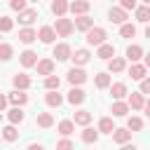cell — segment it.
I'll list each match as a JSON object with an SVG mask.
<instances>
[{"mask_svg":"<svg viewBox=\"0 0 150 150\" xmlns=\"http://www.w3.org/2000/svg\"><path fill=\"white\" fill-rule=\"evenodd\" d=\"M26 2H28V0H9V7H12L14 12H21V9H26Z\"/></svg>","mask_w":150,"mask_h":150,"instance_id":"cell-41","label":"cell"},{"mask_svg":"<svg viewBox=\"0 0 150 150\" xmlns=\"http://www.w3.org/2000/svg\"><path fill=\"white\" fill-rule=\"evenodd\" d=\"M16 136H19V131H16L14 124H7V127L2 129V138H5V141H16Z\"/></svg>","mask_w":150,"mask_h":150,"instance_id":"cell-37","label":"cell"},{"mask_svg":"<svg viewBox=\"0 0 150 150\" xmlns=\"http://www.w3.org/2000/svg\"><path fill=\"white\" fill-rule=\"evenodd\" d=\"M145 70H148V68H145L143 63L134 61L131 68H129V75H131V80H143V77H145Z\"/></svg>","mask_w":150,"mask_h":150,"instance_id":"cell-20","label":"cell"},{"mask_svg":"<svg viewBox=\"0 0 150 150\" xmlns=\"http://www.w3.org/2000/svg\"><path fill=\"white\" fill-rule=\"evenodd\" d=\"M87 33V45H91V47H98L101 42H105V38H108V33H105V28H98V26H91L89 30H84Z\"/></svg>","mask_w":150,"mask_h":150,"instance_id":"cell-1","label":"cell"},{"mask_svg":"<svg viewBox=\"0 0 150 150\" xmlns=\"http://www.w3.org/2000/svg\"><path fill=\"white\" fill-rule=\"evenodd\" d=\"M129 138H131V129H129V127H127V129H112V141H115V143L124 145Z\"/></svg>","mask_w":150,"mask_h":150,"instance_id":"cell-18","label":"cell"},{"mask_svg":"<svg viewBox=\"0 0 150 150\" xmlns=\"http://www.w3.org/2000/svg\"><path fill=\"white\" fill-rule=\"evenodd\" d=\"M108 19H110L112 23H124V21H127V9H122V7H110Z\"/></svg>","mask_w":150,"mask_h":150,"instance_id":"cell-10","label":"cell"},{"mask_svg":"<svg viewBox=\"0 0 150 150\" xmlns=\"http://www.w3.org/2000/svg\"><path fill=\"white\" fill-rule=\"evenodd\" d=\"M141 110H145V115H148V117H150V101H145V103H143V108H141Z\"/></svg>","mask_w":150,"mask_h":150,"instance_id":"cell-46","label":"cell"},{"mask_svg":"<svg viewBox=\"0 0 150 150\" xmlns=\"http://www.w3.org/2000/svg\"><path fill=\"white\" fill-rule=\"evenodd\" d=\"M68 9H70L75 16H80V14H87V12H89V2H87V0H73V2L68 5Z\"/></svg>","mask_w":150,"mask_h":150,"instance_id":"cell-14","label":"cell"},{"mask_svg":"<svg viewBox=\"0 0 150 150\" xmlns=\"http://www.w3.org/2000/svg\"><path fill=\"white\" fill-rule=\"evenodd\" d=\"M59 87H61V80H59L54 73L45 77V89H59Z\"/></svg>","mask_w":150,"mask_h":150,"instance_id":"cell-38","label":"cell"},{"mask_svg":"<svg viewBox=\"0 0 150 150\" xmlns=\"http://www.w3.org/2000/svg\"><path fill=\"white\" fill-rule=\"evenodd\" d=\"M127 68V61L122 59V56H112V59H108V70L110 73H122Z\"/></svg>","mask_w":150,"mask_h":150,"instance_id":"cell-17","label":"cell"},{"mask_svg":"<svg viewBox=\"0 0 150 150\" xmlns=\"http://www.w3.org/2000/svg\"><path fill=\"white\" fill-rule=\"evenodd\" d=\"M7 103H9V101H7V96H2V94H0V112L5 110V105H7Z\"/></svg>","mask_w":150,"mask_h":150,"instance_id":"cell-45","label":"cell"},{"mask_svg":"<svg viewBox=\"0 0 150 150\" xmlns=\"http://www.w3.org/2000/svg\"><path fill=\"white\" fill-rule=\"evenodd\" d=\"M70 59H73V63H75V66H84V63H89L91 54H89L87 49H75V52L70 54Z\"/></svg>","mask_w":150,"mask_h":150,"instance_id":"cell-12","label":"cell"},{"mask_svg":"<svg viewBox=\"0 0 150 150\" xmlns=\"http://www.w3.org/2000/svg\"><path fill=\"white\" fill-rule=\"evenodd\" d=\"M120 7H122V9H127V12H129V9H136V7H138V5H136V0H120Z\"/></svg>","mask_w":150,"mask_h":150,"instance_id":"cell-42","label":"cell"},{"mask_svg":"<svg viewBox=\"0 0 150 150\" xmlns=\"http://www.w3.org/2000/svg\"><path fill=\"white\" fill-rule=\"evenodd\" d=\"M35 19H38V9H21L19 12V23H23V26H30Z\"/></svg>","mask_w":150,"mask_h":150,"instance_id":"cell-15","label":"cell"},{"mask_svg":"<svg viewBox=\"0 0 150 150\" xmlns=\"http://www.w3.org/2000/svg\"><path fill=\"white\" fill-rule=\"evenodd\" d=\"M35 68H38V75H52L54 73V61L52 59H40L38 63H35Z\"/></svg>","mask_w":150,"mask_h":150,"instance_id":"cell-7","label":"cell"},{"mask_svg":"<svg viewBox=\"0 0 150 150\" xmlns=\"http://www.w3.org/2000/svg\"><path fill=\"white\" fill-rule=\"evenodd\" d=\"M52 12H54L56 16H63V14L68 12V0H54V2H52Z\"/></svg>","mask_w":150,"mask_h":150,"instance_id":"cell-31","label":"cell"},{"mask_svg":"<svg viewBox=\"0 0 150 150\" xmlns=\"http://www.w3.org/2000/svg\"><path fill=\"white\" fill-rule=\"evenodd\" d=\"M14 28V21L9 16H0V33H9Z\"/></svg>","mask_w":150,"mask_h":150,"instance_id":"cell-39","label":"cell"},{"mask_svg":"<svg viewBox=\"0 0 150 150\" xmlns=\"http://www.w3.org/2000/svg\"><path fill=\"white\" fill-rule=\"evenodd\" d=\"M19 40H21L23 45H30V42H35V40H38V30H33V28H28V26H26V28H21V30H19Z\"/></svg>","mask_w":150,"mask_h":150,"instance_id":"cell-16","label":"cell"},{"mask_svg":"<svg viewBox=\"0 0 150 150\" xmlns=\"http://www.w3.org/2000/svg\"><path fill=\"white\" fill-rule=\"evenodd\" d=\"M30 2H40V0H30Z\"/></svg>","mask_w":150,"mask_h":150,"instance_id":"cell-51","label":"cell"},{"mask_svg":"<svg viewBox=\"0 0 150 150\" xmlns=\"http://www.w3.org/2000/svg\"><path fill=\"white\" fill-rule=\"evenodd\" d=\"M145 38L150 40V23H148V28H145Z\"/></svg>","mask_w":150,"mask_h":150,"instance_id":"cell-49","label":"cell"},{"mask_svg":"<svg viewBox=\"0 0 150 150\" xmlns=\"http://www.w3.org/2000/svg\"><path fill=\"white\" fill-rule=\"evenodd\" d=\"M7 101H9L12 105H26V103H28V94H23V89H14V91L7 96Z\"/></svg>","mask_w":150,"mask_h":150,"instance_id":"cell-9","label":"cell"},{"mask_svg":"<svg viewBox=\"0 0 150 150\" xmlns=\"http://www.w3.org/2000/svg\"><path fill=\"white\" fill-rule=\"evenodd\" d=\"M110 94H112V98H124L127 96V84L124 82H115L110 87Z\"/></svg>","mask_w":150,"mask_h":150,"instance_id":"cell-27","label":"cell"},{"mask_svg":"<svg viewBox=\"0 0 150 150\" xmlns=\"http://www.w3.org/2000/svg\"><path fill=\"white\" fill-rule=\"evenodd\" d=\"M143 66L150 68V54H143Z\"/></svg>","mask_w":150,"mask_h":150,"instance_id":"cell-47","label":"cell"},{"mask_svg":"<svg viewBox=\"0 0 150 150\" xmlns=\"http://www.w3.org/2000/svg\"><path fill=\"white\" fill-rule=\"evenodd\" d=\"M7 117H9V122H12V124H21L26 115H23V110H21V105H14V108H12L9 112H7Z\"/></svg>","mask_w":150,"mask_h":150,"instance_id":"cell-23","label":"cell"},{"mask_svg":"<svg viewBox=\"0 0 150 150\" xmlns=\"http://www.w3.org/2000/svg\"><path fill=\"white\" fill-rule=\"evenodd\" d=\"M94 84H96L98 89H108V87H110V75H108V73H98V75L94 77Z\"/></svg>","mask_w":150,"mask_h":150,"instance_id":"cell-32","label":"cell"},{"mask_svg":"<svg viewBox=\"0 0 150 150\" xmlns=\"http://www.w3.org/2000/svg\"><path fill=\"white\" fill-rule=\"evenodd\" d=\"M143 103H145V98H143V94H141V91H134V94L129 96V108L141 110V108H143Z\"/></svg>","mask_w":150,"mask_h":150,"instance_id":"cell-25","label":"cell"},{"mask_svg":"<svg viewBox=\"0 0 150 150\" xmlns=\"http://www.w3.org/2000/svg\"><path fill=\"white\" fill-rule=\"evenodd\" d=\"M73 23H75V28H77V30H89V28L94 26V19H89L87 14H80Z\"/></svg>","mask_w":150,"mask_h":150,"instance_id":"cell-21","label":"cell"},{"mask_svg":"<svg viewBox=\"0 0 150 150\" xmlns=\"http://www.w3.org/2000/svg\"><path fill=\"white\" fill-rule=\"evenodd\" d=\"M84 98H87V94H84V91H82L77 84H75V87L68 91V103H73V105H80Z\"/></svg>","mask_w":150,"mask_h":150,"instance_id":"cell-13","label":"cell"},{"mask_svg":"<svg viewBox=\"0 0 150 150\" xmlns=\"http://www.w3.org/2000/svg\"><path fill=\"white\" fill-rule=\"evenodd\" d=\"M143 2H145V5H150V0H143Z\"/></svg>","mask_w":150,"mask_h":150,"instance_id":"cell-50","label":"cell"},{"mask_svg":"<svg viewBox=\"0 0 150 150\" xmlns=\"http://www.w3.org/2000/svg\"><path fill=\"white\" fill-rule=\"evenodd\" d=\"M38 38H40V42L52 45V42H54V38H56V30H54L52 26H42V28L38 30Z\"/></svg>","mask_w":150,"mask_h":150,"instance_id":"cell-4","label":"cell"},{"mask_svg":"<svg viewBox=\"0 0 150 150\" xmlns=\"http://www.w3.org/2000/svg\"><path fill=\"white\" fill-rule=\"evenodd\" d=\"M12 82H14V87H16V89H28V87H30V77H28V75H23V73L14 75V80H12Z\"/></svg>","mask_w":150,"mask_h":150,"instance_id":"cell-26","label":"cell"},{"mask_svg":"<svg viewBox=\"0 0 150 150\" xmlns=\"http://www.w3.org/2000/svg\"><path fill=\"white\" fill-rule=\"evenodd\" d=\"M19 59H21V66H23V68H33V66L38 63V54H35L33 49L21 52V54H19Z\"/></svg>","mask_w":150,"mask_h":150,"instance_id":"cell-6","label":"cell"},{"mask_svg":"<svg viewBox=\"0 0 150 150\" xmlns=\"http://www.w3.org/2000/svg\"><path fill=\"white\" fill-rule=\"evenodd\" d=\"M127 59L134 63V61H141L143 59V47L141 45H129L127 47Z\"/></svg>","mask_w":150,"mask_h":150,"instance_id":"cell-19","label":"cell"},{"mask_svg":"<svg viewBox=\"0 0 150 150\" xmlns=\"http://www.w3.org/2000/svg\"><path fill=\"white\" fill-rule=\"evenodd\" d=\"M35 122H38V127H42V129H49V127L54 124V117H52V112H40Z\"/></svg>","mask_w":150,"mask_h":150,"instance_id":"cell-29","label":"cell"},{"mask_svg":"<svg viewBox=\"0 0 150 150\" xmlns=\"http://www.w3.org/2000/svg\"><path fill=\"white\" fill-rule=\"evenodd\" d=\"M120 35H122V38H134V35H136V26H134V23H127V21L120 23Z\"/></svg>","mask_w":150,"mask_h":150,"instance_id":"cell-34","label":"cell"},{"mask_svg":"<svg viewBox=\"0 0 150 150\" xmlns=\"http://www.w3.org/2000/svg\"><path fill=\"white\" fill-rule=\"evenodd\" d=\"M12 54H14V47L7 42H0V61H9Z\"/></svg>","mask_w":150,"mask_h":150,"instance_id":"cell-35","label":"cell"},{"mask_svg":"<svg viewBox=\"0 0 150 150\" xmlns=\"http://www.w3.org/2000/svg\"><path fill=\"white\" fill-rule=\"evenodd\" d=\"M73 122L84 127V124H89V122H91V112H89V110H77V112H75V117H73Z\"/></svg>","mask_w":150,"mask_h":150,"instance_id":"cell-28","label":"cell"},{"mask_svg":"<svg viewBox=\"0 0 150 150\" xmlns=\"http://www.w3.org/2000/svg\"><path fill=\"white\" fill-rule=\"evenodd\" d=\"M70 54H73V49H70V45H66V42H61V45L54 47V56H56V61H68Z\"/></svg>","mask_w":150,"mask_h":150,"instance_id":"cell-5","label":"cell"},{"mask_svg":"<svg viewBox=\"0 0 150 150\" xmlns=\"http://www.w3.org/2000/svg\"><path fill=\"white\" fill-rule=\"evenodd\" d=\"M73 129H75V122H73V120H63V122H59V134H61V136H70Z\"/></svg>","mask_w":150,"mask_h":150,"instance_id":"cell-33","label":"cell"},{"mask_svg":"<svg viewBox=\"0 0 150 150\" xmlns=\"http://www.w3.org/2000/svg\"><path fill=\"white\" fill-rule=\"evenodd\" d=\"M112 129H115V124H112L110 117H103V120L98 122V131H101V134H112Z\"/></svg>","mask_w":150,"mask_h":150,"instance_id":"cell-36","label":"cell"},{"mask_svg":"<svg viewBox=\"0 0 150 150\" xmlns=\"http://www.w3.org/2000/svg\"><path fill=\"white\" fill-rule=\"evenodd\" d=\"M84 80H87V73H84L82 68H70V70H68V82H70L73 87H75V84H82Z\"/></svg>","mask_w":150,"mask_h":150,"instance_id":"cell-8","label":"cell"},{"mask_svg":"<svg viewBox=\"0 0 150 150\" xmlns=\"http://www.w3.org/2000/svg\"><path fill=\"white\" fill-rule=\"evenodd\" d=\"M45 103H47L49 108H59V105L63 103V96L59 94V89H47V94H45Z\"/></svg>","mask_w":150,"mask_h":150,"instance_id":"cell-3","label":"cell"},{"mask_svg":"<svg viewBox=\"0 0 150 150\" xmlns=\"http://www.w3.org/2000/svg\"><path fill=\"white\" fill-rule=\"evenodd\" d=\"M54 30H56V35H61V38H68L73 30H75V23L70 21V19H63V16H56V23H54Z\"/></svg>","mask_w":150,"mask_h":150,"instance_id":"cell-2","label":"cell"},{"mask_svg":"<svg viewBox=\"0 0 150 150\" xmlns=\"http://www.w3.org/2000/svg\"><path fill=\"white\" fill-rule=\"evenodd\" d=\"M136 21H141V23H148L150 21V5L136 7Z\"/></svg>","mask_w":150,"mask_h":150,"instance_id":"cell-30","label":"cell"},{"mask_svg":"<svg viewBox=\"0 0 150 150\" xmlns=\"http://www.w3.org/2000/svg\"><path fill=\"white\" fill-rule=\"evenodd\" d=\"M40 148H42L40 143H30V145H28V150H40Z\"/></svg>","mask_w":150,"mask_h":150,"instance_id":"cell-48","label":"cell"},{"mask_svg":"<svg viewBox=\"0 0 150 150\" xmlns=\"http://www.w3.org/2000/svg\"><path fill=\"white\" fill-rule=\"evenodd\" d=\"M96 56H98V59H103V61H108V59H112V56H115V47H112V45H108V42H101V45H98V49H96Z\"/></svg>","mask_w":150,"mask_h":150,"instance_id":"cell-11","label":"cell"},{"mask_svg":"<svg viewBox=\"0 0 150 150\" xmlns=\"http://www.w3.org/2000/svg\"><path fill=\"white\" fill-rule=\"evenodd\" d=\"M80 138H82V143H96V141H98V131L84 124V131H82V136H80Z\"/></svg>","mask_w":150,"mask_h":150,"instance_id":"cell-24","label":"cell"},{"mask_svg":"<svg viewBox=\"0 0 150 150\" xmlns=\"http://www.w3.org/2000/svg\"><path fill=\"white\" fill-rule=\"evenodd\" d=\"M127 127H129L131 131H141V129H143V120H141V117H129Z\"/></svg>","mask_w":150,"mask_h":150,"instance_id":"cell-40","label":"cell"},{"mask_svg":"<svg viewBox=\"0 0 150 150\" xmlns=\"http://www.w3.org/2000/svg\"><path fill=\"white\" fill-rule=\"evenodd\" d=\"M110 112H112V117H124V115L129 112V103H122V101L117 98V101L112 103V110H110Z\"/></svg>","mask_w":150,"mask_h":150,"instance_id":"cell-22","label":"cell"},{"mask_svg":"<svg viewBox=\"0 0 150 150\" xmlns=\"http://www.w3.org/2000/svg\"><path fill=\"white\" fill-rule=\"evenodd\" d=\"M56 148H59V150H68V148H73V141H68V138H61V141L56 143Z\"/></svg>","mask_w":150,"mask_h":150,"instance_id":"cell-43","label":"cell"},{"mask_svg":"<svg viewBox=\"0 0 150 150\" xmlns=\"http://www.w3.org/2000/svg\"><path fill=\"white\" fill-rule=\"evenodd\" d=\"M0 122H2V112H0Z\"/></svg>","mask_w":150,"mask_h":150,"instance_id":"cell-52","label":"cell"},{"mask_svg":"<svg viewBox=\"0 0 150 150\" xmlns=\"http://www.w3.org/2000/svg\"><path fill=\"white\" fill-rule=\"evenodd\" d=\"M141 94H150V77L141 80Z\"/></svg>","mask_w":150,"mask_h":150,"instance_id":"cell-44","label":"cell"}]
</instances>
